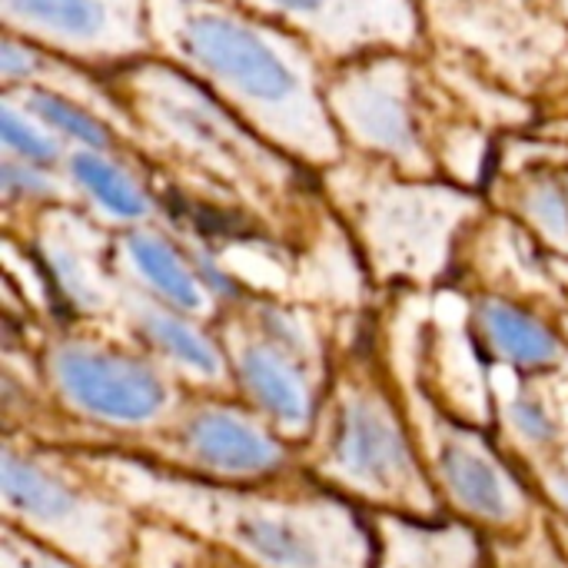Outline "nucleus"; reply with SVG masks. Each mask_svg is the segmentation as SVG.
I'll return each mask as SVG.
<instances>
[{
	"mask_svg": "<svg viewBox=\"0 0 568 568\" xmlns=\"http://www.w3.org/2000/svg\"><path fill=\"white\" fill-rule=\"evenodd\" d=\"M140 519L180 529L240 568H373V509L303 466L266 483H216L126 446H63Z\"/></svg>",
	"mask_w": 568,
	"mask_h": 568,
	"instance_id": "1",
	"label": "nucleus"
},
{
	"mask_svg": "<svg viewBox=\"0 0 568 568\" xmlns=\"http://www.w3.org/2000/svg\"><path fill=\"white\" fill-rule=\"evenodd\" d=\"M153 50L253 133L306 166H336L346 156L326 103L329 63L300 33L260 23L230 0H146Z\"/></svg>",
	"mask_w": 568,
	"mask_h": 568,
	"instance_id": "2",
	"label": "nucleus"
},
{
	"mask_svg": "<svg viewBox=\"0 0 568 568\" xmlns=\"http://www.w3.org/2000/svg\"><path fill=\"white\" fill-rule=\"evenodd\" d=\"M110 90L136 133L156 136L163 146L236 190L253 213H270L273 220L300 213L303 170L273 153V143L260 140V133H253L180 67L163 57L160 63L133 60L113 77Z\"/></svg>",
	"mask_w": 568,
	"mask_h": 568,
	"instance_id": "3",
	"label": "nucleus"
},
{
	"mask_svg": "<svg viewBox=\"0 0 568 568\" xmlns=\"http://www.w3.org/2000/svg\"><path fill=\"white\" fill-rule=\"evenodd\" d=\"M306 473L373 513L449 516L406 406L369 366L343 369L326 386Z\"/></svg>",
	"mask_w": 568,
	"mask_h": 568,
	"instance_id": "4",
	"label": "nucleus"
},
{
	"mask_svg": "<svg viewBox=\"0 0 568 568\" xmlns=\"http://www.w3.org/2000/svg\"><path fill=\"white\" fill-rule=\"evenodd\" d=\"M3 523L87 568H130L143 519L63 449L3 439Z\"/></svg>",
	"mask_w": 568,
	"mask_h": 568,
	"instance_id": "5",
	"label": "nucleus"
},
{
	"mask_svg": "<svg viewBox=\"0 0 568 568\" xmlns=\"http://www.w3.org/2000/svg\"><path fill=\"white\" fill-rule=\"evenodd\" d=\"M389 166L373 156L353 166L343 156L326 170V186L383 280H433L446 270L453 236L479 210V200L453 183L393 176Z\"/></svg>",
	"mask_w": 568,
	"mask_h": 568,
	"instance_id": "6",
	"label": "nucleus"
},
{
	"mask_svg": "<svg viewBox=\"0 0 568 568\" xmlns=\"http://www.w3.org/2000/svg\"><path fill=\"white\" fill-rule=\"evenodd\" d=\"M43 376L70 416L110 433L160 436L190 403L156 356L93 336L50 339Z\"/></svg>",
	"mask_w": 568,
	"mask_h": 568,
	"instance_id": "7",
	"label": "nucleus"
},
{
	"mask_svg": "<svg viewBox=\"0 0 568 568\" xmlns=\"http://www.w3.org/2000/svg\"><path fill=\"white\" fill-rule=\"evenodd\" d=\"M419 13L443 53L536 100L568 53V23L542 0H419Z\"/></svg>",
	"mask_w": 568,
	"mask_h": 568,
	"instance_id": "8",
	"label": "nucleus"
},
{
	"mask_svg": "<svg viewBox=\"0 0 568 568\" xmlns=\"http://www.w3.org/2000/svg\"><path fill=\"white\" fill-rule=\"evenodd\" d=\"M409 50H369L326 73V103L339 133L373 160L393 163L399 173L429 176L436 146L426 140L423 93Z\"/></svg>",
	"mask_w": 568,
	"mask_h": 568,
	"instance_id": "9",
	"label": "nucleus"
},
{
	"mask_svg": "<svg viewBox=\"0 0 568 568\" xmlns=\"http://www.w3.org/2000/svg\"><path fill=\"white\" fill-rule=\"evenodd\" d=\"M156 439V449L136 453L216 483H266L300 469L293 443L246 403L220 396L190 399Z\"/></svg>",
	"mask_w": 568,
	"mask_h": 568,
	"instance_id": "10",
	"label": "nucleus"
},
{
	"mask_svg": "<svg viewBox=\"0 0 568 568\" xmlns=\"http://www.w3.org/2000/svg\"><path fill=\"white\" fill-rule=\"evenodd\" d=\"M220 343L230 359L233 389L243 403L260 413L286 443L306 446L316 433L323 409V379H316V366L283 349L270 336H263L246 316L223 320Z\"/></svg>",
	"mask_w": 568,
	"mask_h": 568,
	"instance_id": "11",
	"label": "nucleus"
},
{
	"mask_svg": "<svg viewBox=\"0 0 568 568\" xmlns=\"http://www.w3.org/2000/svg\"><path fill=\"white\" fill-rule=\"evenodd\" d=\"M3 27L57 57L140 60L153 50L146 0H0Z\"/></svg>",
	"mask_w": 568,
	"mask_h": 568,
	"instance_id": "12",
	"label": "nucleus"
},
{
	"mask_svg": "<svg viewBox=\"0 0 568 568\" xmlns=\"http://www.w3.org/2000/svg\"><path fill=\"white\" fill-rule=\"evenodd\" d=\"M243 10L263 13L329 63L369 50H416L423 40L419 0H230Z\"/></svg>",
	"mask_w": 568,
	"mask_h": 568,
	"instance_id": "13",
	"label": "nucleus"
},
{
	"mask_svg": "<svg viewBox=\"0 0 568 568\" xmlns=\"http://www.w3.org/2000/svg\"><path fill=\"white\" fill-rule=\"evenodd\" d=\"M123 316L130 320L133 336L143 343L150 356H156L163 366H170L176 376L193 379L196 386H233L230 359L220 343V336H210L200 320L146 296L133 283L120 286L116 296Z\"/></svg>",
	"mask_w": 568,
	"mask_h": 568,
	"instance_id": "14",
	"label": "nucleus"
},
{
	"mask_svg": "<svg viewBox=\"0 0 568 568\" xmlns=\"http://www.w3.org/2000/svg\"><path fill=\"white\" fill-rule=\"evenodd\" d=\"M373 568H493L489 532L459 516H403L373 513Z\"/></svg>",
	"mask_w": 568,
	"mask_h": 568,
	"instance_id": "15",
	"label": "nucleus"
},
{
	"mask_svg": "<svg viewBox=\"0 0 568 568\" xmlns=\"http://www.w3.org/2000/svg\"><path fill=\"white\" fill-rule=\"evenodd\" d=\"M116 260L130 283L146 296L193 320H213L220 313V300L200 276L193 256H186V250L176 246L170 236L146 226H130L116 240Z\"/></svg>",
	"mask_w": 568,
	"mask_h": 568,
	"instance_id": "16",
	"label": "nucleus"
},
{
	"mask_svg": "<svg viewBox=\"0 0 568 568\" xmlns=\"http://www.w3.org/2000/svg\"><path fill=\"white\" fill-rule=\"evenodd\" d=\"M473 326L486 353L519 373L539 376L552 373L566 363V333L552 329L532 310L506 300V296H476L473 300Z\"/></svg>",
	"mask_w": 568,
	"mask_h": 568,
	"instance_id": "17",
	"label": "nucleus"
},
{
	"mask_svg": "<svg viewBox=\"0 0 568 568\" xmlns=\"http://www.w3.org/2000/svg\"><path fill=\"white\" fill-rule=\"evenodd\" d=\"M70 186L90 200L97 213H103L113 223L123 226H140L150 223L156 213V203L143 180L133 176V170L120 160V153H103V150H87L73 146L63 160Z\"/></svg>",
	"mask_w": 568,
	"mask_h": 568,
	"instance_id": "18",
	"label": "nucleus"
},
{
	"mask_svg": "<svg viewBox=\"0 0 568 568\" xmlns=\"http://www.w3.org/2000/svg\"><path fill=\"white\" fill-rule=\"evenodd\" d=\"M3 97L17 100L30 116H37L47 130H53L60 140H70L73 146L123 153L126 143L133 140L126 130L103 123L83 100H73V97L57 93L50 87H7Z\"/></svg>",
	"mask_w": 568,
	"mask_h": 568,
	"instance_id": "19",
	"label": "nucleus"
},
{
	"mask_svg": "<svg viewBox=\"0 0 568 568\" xmlns=\"http://www.w3.org/2000/svg\"><path fill=\"white\" fill-rule=\"evenodd\" d=\"M493 568H568V552L549 526L546 503L539 516L513 536H489Z\"/></svg>",
	"mask_w": 568,
	"mask_h": 568,
	"instance_id": "20",
	"label": "nucleus"
},
{
	"mask_svg": "<svg viewBox=\"0 0 568 568\" xmlns=\"http://www.w3.org/2000/svg\"><path fill=\"white\" fill-rule=\"evenodd\" d=\"M0 136H3L7 156L27 160V163H40V166H57V163L67 160L63 156V146H60V136H53V130H47L37 116H30L10 97H3Z\"/></svg>",
	"mask_w": 568,
	"mask_h": 568,
	"instance_id": "21",
	"label": "nucleus"
},
{
	"mask_svg": "<svg viewBox=\"0 0 568 568\" xmlns=\"http://www.w3.org/2000/svg\"><path fill=\"white\" fill-rule=\"evenodd\" d=\"M67 183L53 173V166H40V163H27V160H17V156H3L0 193H3L7 206H13V203H37V200L67 203L73 196L67 190Z\"/></svg>",
	"mask_w": 568,
	"mask_h": 568,
	"instance_id": "22",
	"label": "nucleus"
},
{
	"mask_svg": "<svg viewBox=\"0 0 568 568\" xmlns=\"http://www.w3.org/2000/svg\"><path fill=\"white\" fill-rule=\"evenodd\" d=\"M509 429L519 436V443L536 456V453H552L559 446L562 426L549 413V406L536 393H516L506 409Z\"/></svg>",
	"mask_w": 568,
	"mask_h": 568,
	"instance_id": "23",
	"label": "nucleus"
},
{
	"mask_svg": "<svg viewBox=\"0 0 568 568\" xmlns=\"http://www.w3.org/2000/svg\"><path fill=\"white\" fill-rule=\"evenodd\" d=\"M0 568H87L70 556L43 546L40 539L27 536L23 529L3 523L0 529Z\"/></svg>",
	"mask_w": 568,
	"mask_h": 568,
	"instance_id": "24",
	"label": "nucleus"
},
{
	"mask_svg": "<svg viewBox=\"0 0 568 568\" xmlns=\"http://www.w3.org/2000/svg\"><path fill=\"white\" fill-rule=\"evenodd\" d=\"M539 103L552 106L559 116H568V53L566 60H562V67H559V73H556V80H552V87L546 90V97Z\"/></svg>",
	"mask_w": 568,
	"mask_h": 568,
	"instance_id": "25",
	"label": "nucleus"
},
{
	"mask_svg": "<svg viewBox=\"0 0 568 568\" xmlns=\"http://www.w3.org/2000/svg\"><path fill=\"white\" fill-rule=\"evenodd\" d=\"M546 516H549V526H552V532L559 536L562 549L568 552V513H556V509L546 506Z\"/></svg>",
	"mask_w": 568,
	"mask_h": 568,
	"instance_id": "26",
	"label": "nucleus"
},
{
	"mask_svg": "<svg viewBox=\"0 0 568 568\" xmlns=\"http://www.w3.org/2000/svg\"><path fill=\"white\" fill-rule=\"evenodd\" d=\"M539 133H546V136H552V140H566L568 143V116H552L549 123L539 126Z\"/></svg>",
	"mask_w": 568,
	"mask_h": 568,
	"instance_id": "27",
	"label": "nucleus"
},
{
	"mask_svg": "<svg viewBox=\"0 0 568 568\" xmlns=\"http://www.w3.org/2000/svg\"><path fill=\"white\" fill-rule=\"evenodd\" d=\"M542 3H549V7H552V10H556V13H559V17L568 23V0H542Z\"/></svg>",
	"mask_w": 568,
	"mask_h": 568,
	"instance_id": "28",
	"label": "nucleus"
},
{
	"mask_svg": "<svg viewBox=\"0 0 568 568\" xmlns=\"http://www.w3.org/2000/svg\"><path fill=\"white\" fill-rule=\"evenodd\" d=\"M562 333H566V339H568V316H562Z\"/></svg>",
	"mask_w": 568,
	"mask_h": 568,
	"instance_id": "29",
	"label": "nucleus"
},
{
	"mask_svg": "<svg viewBox=\"0 0 568 568\" xmlns=\"http://www.w3.org/2000/svg\"><path fill=\"white\" fill-rule=\"evenodd\" d=\"M566 453H568V446H566Z\"/></svg>",
	"mask_w": 568,
	"mask_h": 568,
	"instance_id": "30",
	"label": "nucleus"
}]
</instances>
